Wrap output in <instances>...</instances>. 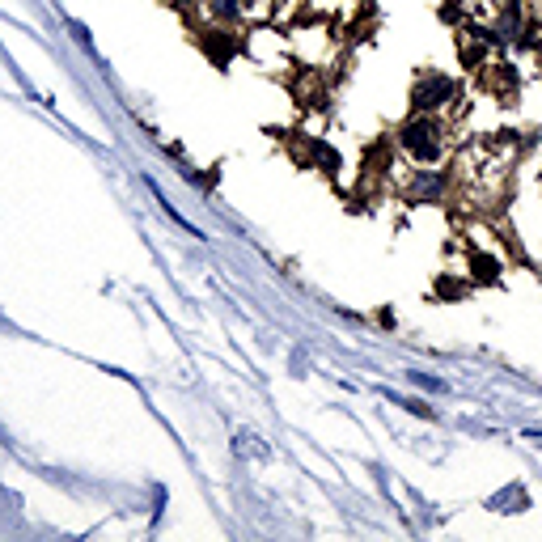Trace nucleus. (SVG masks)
<instances>
[{
    "label": "nucleus",
    "mask_w": 542,
    "mask_h": 542,
    "mask_svg": "<svg viewBox=\"0 0 542 542\" xmlns=\"http://www.w3.org/2000/svg\"><path fill=\"white\" fill-rule=\"evenodd\" d=\"M458 128L449 115H424V111H407V119L394 128V149L411 166H449L458 153Z\"/></svg>",
    "instance_id": "nucleus-1"
},
{
    "label": "nucleus",
    "mask_w": 542,
    "mask_h": 542,
    "mask_svg": "<svg viewBox=\"0 0 542 542\" xmlns=\"http://www.w3.org/2000/svg\"><path fill=\"white\" fill-rule=\"evenodd\" d=\"M471 94V77H458L449 68H415V77L407 85V111L424 115H458V106Z\"/></svg>",
    "instance_id": "nucleus-2"
},
{
    "label": "nucleus",
    "mask_w": 542,
    "mask_h": 542,
    "mask_svg": "<svg viewBox=\"0 0 542 542\" xmlns=\"http://www.w3.org/2000/svg\"><path fill=\"white\" fill-rule=\"evenodd\" d=\"M200 17H204L208 26H229V30L246 26L242 0H200Z\"/></svg>",
    "instance_id": "nucleus-3"
},
{
    "label": "nucleus",
    "mask_w": 542,
    "mask_h": 542,
    "mask_svg": "<svg viewBox=\"0 0 542 542\" xmlns=\"http://www.w3.org/2000/svg\"><path fill=\"white\" fill-rule=\"evenodd\" d=\"M471 293H475V284L466 280L462 267H449V271L432 276V297H441V301H466Z\"/></svg>",
    "instance_id": "nucleus-4"
},
{
    "label": "nucleus",
    "mask_w": 542,
    "mask_h": 542,
    "mask_svg": "<svg viewBox=\"0 0 542 542\" xmlns=\"http://www.w3.org/2000/svg\"><path fill=\"white\" fill-rule=\"evenodd\" d=\"M530 178H534V191H538V195H542V157H538V161H534V170H530Z\"/></svg>",
    "instance_id": "nucleus-5"
},
{
    "label": "nucleus",
    "mask_w": 542,
    "mask_h": 542,
    "mask_svg": "<svg viewBox=\"0 0 542 542\" xmlns=\"http://www.w3.org/2000/svg\"><path fill=\"white\" fill-rule=\"evenodd\" d=\"M538 242H542V212H538Z\"/></svg>",
    "instance_id": "nucleus-6"
}]
</instances>
